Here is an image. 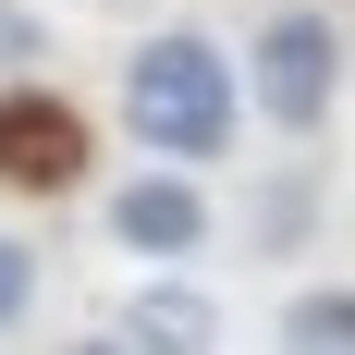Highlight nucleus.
Instances as JSON below:
<instances>
[{
  "label": "nucleus",
  "mask_w": 355,
  "mask_h": 355,
  "mask_svg": "<svg viewBox=\"0 0 355 355\" xmlns=\"http://www.w3.org/2000/svg\"><path fill=\"white\" fill-rule=\"evenodd\" d=\"M233 62H220L209 37H135V62H123V135H147L159 159H233Z\"/></svg>",
  "instance_id": "1"
},
{
  "label": "nucleus",
  "mask_w": 355,
  "mask_h": 355,
  "mask_svg": "<svg viewBox=\"0 0 355 355\" xmlns=\"http://www.w3.org/2000/svg\"><path fill=\"white\" fill-rule=\"evenodd\" d=\"M245 62H257V110L282 135H319L331 123V86H343V25L331 12H270Z\"/></svg>",
  "instance_id": "2"
},
{
  "label": "nucleus",
  "mask_w": 355,
  "mask_h": 355,
  "mask_svg": "<svg viewBox=\"0 0 355 355\" xmlns=\"http://www.w3.org/2000/svg\"><path fill=\"white\" fill-rule=\"evenodd\" d=\"M86 172V110L49 86H0V184L12 196H62Z\"/></svg>",
  "instance_id": "3"
},
{
  "label": "nucleus",
  "mask_w": 355,
  "mask_h": 355,
  "mask_svg": "<svg viewBox=\"0 0 355 355\" xmlns=\"http://www.w3.org/2000/svg\"><path fill=\"white\" fill-rule=\"evenodd\" d=\"M110 245L123 257H196L209 245V196L184 172H135L123 196H110Z\"/></svg>",
  "instance_id": "4"
},
{
  "label": "nucleus",
  "mask_w": 355,
  "mask_h": 355,
  "mask_svg": "<svg viewBox=\"0 0 355 355\" xmlns=\"http://www.w3.org/2000/svg\"><path fill=\"white\" fill-rule=\"evenodd\" d=\"M123 343L135 355H220V306L196 282H147V294H123Z\"/></svg>",
  "instance_id": "5"
},
{
  "label": "nucleus",
  "mask_w": 355,
  "mask_h": 355,
  "mask_svg": "<svg viewBox=\"0 0 355 355\" xmlns=\"http://www.w3.org/2000/svg\"><path fill=\"white\" fill-rule=\"evenodd\" d=\"M282 355H355V282H306L282 306Z\"/></svg>",
  "instance_id": "6"
},
{
  "label": "nucleus",
  "mask_w": 355,
  "mask_h": 355,
  "mask_svg": "<svg viewBox=\"0 0 355 355\" xmlns=\"http://www.w3.org/2000/svg\"><path fill=\"white\" fill-rule=\"evenodd\" d=\"M25 62H49V25H37L25 0H0V86H12Z\"/></svg>",
  "instance_id": "7"
},
{
  "label": "nucleus",
  "mask_w": 355,
  "mask_h": 355,
  "mask_svg": "<svg viewBox=\"0 0 355 355\" xmlns=\"http://www.w3.org/2000/svg\"><path fill=\"white\" fill-rule=\"evenodd\" d=\"M25 306H37V257L0 233V331H25Z\"/></svg>",
  "instance_id": "8"
},
{
  "label": "nucleus",
  "mask_w": 355,
  "mask_h": 355,
  "mask_svg": "<svg viewBox=\"0 0 355 355\" xmlns=\"http://www.w3.org/2000/svg\"><path fill=\"white\" fill-rule=\"evenodd\" d=\"M62 355H135V343H123V331H86V343H62Z\"/></svg>",
  "instance_id": "9"
}]
</instances>
